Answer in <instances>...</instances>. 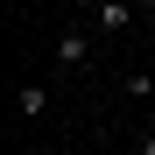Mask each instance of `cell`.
Returning a JSON list of instances; mask_svg holds the SVG:
<instances>
[{
    "instance_id": "6da1fadb",
    "label": "cell",
    "mask_w": 155,
    "mask_h": 155,
    "mask_svg": "<svg viewBox=\"0 0 155 155\" xmlns=\"http://www.w3.org/2000/svg\"><path fill=\"white\" fill-rule=\"evenodd\" d=\"M92 21H99V35H127V21H134V0H99V7H92Z\"/></svg>"
},
{
    "instance_id": "7a4b0ae2",
    "label": "cell",
    "mask_w": 155,
    "mask_h": 155,
    "mask_svg": "<svg viewBox=\"0 0 155 155\" xmlns=\"http://www.w3.org/2000/svg\"><path fill=\"white\" fill-rule=\"evenodd\" d=\"M57 64H64V71L92 64V35H85V28H64V35H57Z\"/></svg>"
},
{
    "instance_id": "3957f363",
    "label": "cell",
    "mask_w": 155,
    "mask_h": 155,
    "mask_svg": "<svg viewBox=\"0 0 155 155\" xmlns=\"http://www.w3.org/2000/svg\"><path fill=\"white\" fill-rule=\"evenodd\" d=\"M14 113H28V120L49 113V85H21V92H14Z\"/></svg>"
},
{
    "instance_id": "277c9868",
    "label": "cell",
    "mask_w": 155,
    "mask_h": 155,
    "mask_svg": "<svg viewBox=\"0 0 155 155\" xmlns=\"http://www.w3.org/2000/svg\"><path fill=\"white\" fill-rule=\"evenodd\" d=\"M127 99H141V106H148V99H155V78H148V71H134V78H127Z\"/></svg>"
},
{
    "instance_id": "5b68a950",
    "label": "cell",
    "mask_w": 155,
    "mask_h": 155,
    "mask_svg": "<svg viewBox=\"0 0 155 155\" xmlns=\"http://www.w3.org/2000/svg\"><path fill=\"white\" fill-rule=\"evenodd\" d=\"M148 134H155V99H148Z\"/></svg>"
},
{
    "instance_id": "8992f818",
    "label": "cell",
    "mask_w": 155,
    "mask_h": 155,
    "mask_svg": "<svg viewBox=\"0 0 155 155\" xmlns=\"http://www.w3.org/2000/svg\"><path fill=\"white\" fill-rule=\"evenodd\" d=\"M35 7H64V0H35Z\"/></svg>"
},
{
    "instance_id": "52a82bcc",
    "label": "cell",
    "mask_w": 155,
    "mask_h": 155,
    "mask_svg": "<svg viewBox=\"0 0 155 155\" xmlns=\"http://www.w3.org/2000/svg\"><path fill=\"white\" fill-rule=\"evenodd\" d=\"M148 7H155V0H148Z\"/></svg>"
}]
</instances>
